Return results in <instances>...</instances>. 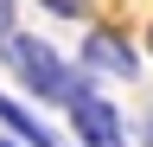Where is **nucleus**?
Here are the masks:
<instances>
[{"label": "nucleus", "instance_id": "obj_1", "mask_svg": "<svg viewBox=\"0 0 153 147\" xmlns=\"http://www.w3.org/2000/svg\"><path fill=\"white\" fill-rule=\"evenodd\" d=\"M7 64H13V77L26 83L38 102H70L76 90H83V77H70V64L57 58L45 39H26V32L7 39Z\"/></svg>", "mask_w": 153, "mask_h": 147}, {"label": "nucleus", "instance_id": "obj_2", "mask_svg": "<svg viewBox=\"0 0 153 147\" xmlns=\"http://www.w3.org/2000/svg\"><path fill=\"white\" fill-rule=\"evenodd\" d=\"M70 128H76L83 147H128V128H121V115H115V102H102L89 83L70 96Z\"/></svg>", "mask_w": 153, "mask_h": 147}, {"label": "nucleus", "instance_id": "obj_3", "mask_svg": "<svg viewBox=\"0 0 153 147\" xmlns=\"http://www.w3.org/2000/svg\"><path fill=\"white\" fill-rule=\"evenodd\" d=\"M83 64L89 70H108V77H134V70H140V58H134V45L121 39V32H89L83 39Z\"/></svg>", "mask_w": 153, "mask_h": 147}, {"label": "nucleus", "instance_id": "obj_4", "mask_svg": "<svg viewBox=\"0 0 153 147\" xmlns=\"http://www.w3.org/2000/svg\"><path fill=\"white\" fill-rule=\"evenodd\" d=\"M0 122H7V128H13V134H19V141H26V147H57V141H51V128H45V122H38V115H26V109H19L13 96H0Z\"/></svg>", "mask_w": 153, "mask_h": 147}, {"label": "nucleus", "instance_id": "obj_5", "mask_svg": "<svg viewBox=\"0 0 153 147\" xmlns=\"http://www.w3.org/2000/svg\"><path fill=\"white\" fill-rule=\"evenodd\" d=\"M7 39H13V0H0V51H7Z\"/></svg>", "mask_w": 153, "mask_h": 147}, {"label": "nucleus", "instance_id": "obj_6", "mask_svg": "<svg viewBox=\"0 0 153 147\" xmlns=\"http://www.w3.org/2000/svg\"><path fill=\"white\" fill-rule=\"evenodd\" d=\"M45 7H51V13H64V19H70V13H83V0H45Z\"/></svg>", "mask_w": 153, "mask_h": 147}, {"label": "nucleus", "instance_id": "obj_7", "mask_svg": "<svg viewBox=\"0 0 153 147\" xmlns=\"http://www.w3.org/2000/svg\"><path fill=\"white\" fill-rule=\"evenodd\" d=\"M147 147H153V122H147Z\"/></svg>", "mask_w": 153, "mask_h": 147}, {"label": "nucleus", "instance_id": "obj_8", "mask_svg": "<svg viewBox=\"0 0 153 147\" xmlns=\"http://www.w3.org/2000/svg\"><path fill=\"white\" fill-rule=\"evenodd\" d=\"M0 147H19V141H0Z\"/></svg>", "mask_w": 153, "mask_h": 147}, {"label": "nucleus", "instance_id": "obj_9", "mask_svg": "<svg viewBox=\"0 0 153 147\" xmlns=\"http://www.w3.org/2000/svg\"><path fill=\"white\" fill-rule=\"evenodd\" d=\"M147 45H153V26H147Z\"/></svg>", "mask_w": 153, "mask_h": 147}]
</instances>
